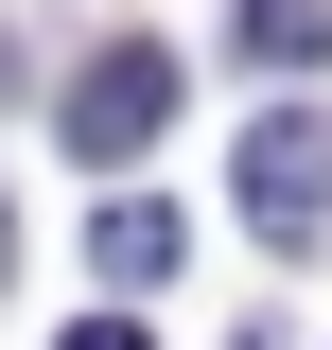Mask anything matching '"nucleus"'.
Instances as JSON below:
<instances>
[{
  "mask_svg": "<svg viewBox=\"0 0 332 350\" xmlns=\"http://www.w3.org/2000/svg\"><path fill=\"white\" fill-rule=\"evenodd\" d=\"M70 350H140V315H87V333H70Z\"/></svg>",
  "mask_w": 332,
  "mask_h": 350,
  "instance_id": "5",
  "label": "nucleus"
},
{
  "mask_svg": "<svg viewBox=\"0 0 332 350\" xmlns=\"http://www.w3.org/2000/svg\"><path fill=\"white\" fill-rule=\"evenodd\" d=\"M245 228L280 262L332 245V123H315V105H262V123H245Z\"/></svg>",
  "mask_w": 332,
  "mask_h": 350,
  "instance_id": "2",
  "label": "nucleus"
},
{
  "mask_svg": "<svg viewBox=\"0 0 332 350\" xmlns=\"http://www.w3.org/2000/svg\"><path fill=\"white\" fill-rule=\"evenodd\" d=\"M175 105H193V70H175V36H105L70 70V105H53V140H70L87 175H123L140 140H175Z\"/></svg>",
  "mask_w": 332,
  "mask_h": 350,
  "instance_id": "1",
  "label": "nucleus"
},
{
  "mask_svg": "<svg viewBox=\"0 0 332 350\" xmlns=\"http://www.w3.org/2000/svg\"><path fill=\"white\" fill-rule=\"evenodd\" d=\"M245 53L262 70H332V0H245Z\"/></svg>",
  "mask_w": 332,
  "mask_h": 350,
  "instance_id": "4",
  "label": "nucleus"
},
{
  "mask_svg": "<svg viewBox=\"0 0 332 350\" xmlns=\"http://www.w3.org/2000/svg\"><path fill=\"white\" fill-rule=\"evenodd\" d=\"M0 262H18V211H0Z\"/></svg>",
  "mask_w": 332,
  "mask_h": 350,
  "instance_id": "7",
  "label": "nucleus"
},
{
  "mask_svg": "<svg viewBox=\"0 0 332 350\" xmlns=\"http://www.w3.org/2000/svg\"><path fill=\"white\" fill-rule=\"evenodd\" d=\"M175 245H193V228H175V193H105V211H87V262H105V298L175 280Z\"/></svg>",
  "mask_w": 332,
  "mask_h": 350,
  "instance_id": "3",
  "label": "nucleus"
},
{
  "mask_svg": "<svg viewBox=\"0 0 332 350\" xmlns=\"http://www.w3.org/2000/svg\"><path fill=\"white\" fill-rule=\"evenodd\" d=\"M0 105H18V36H0Z\"/></svg>",
  "mask_w": 332,
  "mask_h": 350,
  "instance_id": "6",
  "label": "nucleus"
}]
</instances>
